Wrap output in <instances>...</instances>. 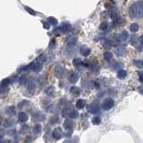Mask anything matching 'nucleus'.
<instances>
[{"label": "nucleus", "mask_w": 143, "mask_h": 143, "mask_svg": "<svg viewBox=\"0 0 143 143\" xmlns=\"http://www.w3.org/2000/svg\"><path fill=\"white\" fill-rule=\"evenodd\" d=\"M130 14L133 18H140L143 14V5L141 2H136L130 7Z\"/></svg>", "instance_id": "nucleus-1"}, {"label": "nucleus", "mask_w": 143, "mask_h": 143, "mask_svg": "<svg viewBox=\"0 0 143 143\" xmlns=\"http://www.w3.org/2000/svg\"><path fill=\"white\" fill-rule=\"evenodd\" d=\"M62 116L64 118L74 119L78 117V112L73 107V106H67V107H64L63 108Z\"/></svg>", "instance_id": "nucleus-2"}, {"label": "nucleus", "mask_w": 143, "mask_h": 143, "mask_svg": "<svg viewBox=\"0 0 143 143\" xmlns=\"http://www.w3.org/2000/svg\"><path fill=\"white\" fill-rule=\"evenodd\" d=\"M71 28H72V25L70 23H69L68 21H64L59 27L56 28V29L54 30V33L56 34V35H60L61 33H66V32L70 31Z\"/></svg>", "instance_id": "nucleus-3"}, {"label": "nucleus", "mask_w": 143, "mask_h": 143, "mask_svg": "<svg viewBox=\"0 0 143 143\" xmlns=\"http://www.w3.org/2000/svg\"><path fill=\"white\" fill-rule=\"evenodd\" d=\"M28 68H29V70H31L35 72V73H38V72H40L41 69H42V64H40V62L35 60V61L31 62V64L28 65Z\"/></svg>", "instance_id": "nucleus-4"}, {"label": "nucleus", "mask_w": 143, "mask_h": 143, "mask_svg": "<svg viewBox=\"0 0 143 143\" xmlns=\"http://www.w3.org/2000/svg\"><path fill=\"white\" fill-rule=\"evenodd\" d=\"M32 119L36 122H43L46 119V114L41 111H36L32 114Z\"/></svg>", "instance_id": "nucleus-5"}, {"label": "nucleus", "mask_w": 143, "mask_h": 143, "mask_svg": "<svg viewBox=\"0 0 143 143\" xmlns=\"http://www.w3.org/2000/svg\"><path fill=\"white\" fill-rule=\"evenodd\" d=\"M114 106V99L111 98V97H107L106 98L105 100L103 101V104H102V107L105 110H109Z\"/></svg>", "instance_id": "nucleus-6"}, {"label": "nucleus", "mask_w": 143, "mask_h": 143, "mask_svg": "<svg viewBox=\"0 0 143 143\" xmlns=\"http://www.w3.org/2000/svg\"><path fill=\"white\" fill-rule=\"evenodd\" d=\"M100 110V107L97 103H92L88 107V112L92 114H96Z\"/></svg>", "instance_id": "nucleus-7"}, {"label": "nucleus", "mask_w": 143, "mask_h": 143, "mask_svg": "<svg viewBox=\"0 0 143 143\" xmlns=\"http://www.w3.org/2000/svg\"><path fill=\"white\" fill-rule=\"evenodd\" d=\"M63 126H64V130H66V131H73L72 130H73V126H74V123H73V121L71 120V119H66L64 122V123H63Z\"/></svg>", "instance_id": "nucleus-8"}, {"label": "nucleus", "mask_w": 143, "mask_h": 143, "mask_svg": "<svg viewBox=\"0 0 143 143\" xmlns=\"http://www.w3.org/2000/svg\"><path fill=\"white\" fill-rule=\"evenodd\" d=\"M54 72H55L56 76L58 77V78H60V77H62L63 75L64 74V73H65V70H64V68L62 65H59V64H58V65H56L55 67V70H54Z\"/></svg>", "instance_id": "nucleus-9"}, {"label": "nucleus", "mask_w": 143, "mask_h": 143, "mask_svg": "<svg viewBox=\"0 0 143 143\" xmlns=\"http://www.w3.org/2000/svg\"><path fill=\"white\" fill-rule=\"evenodd\" d=\"M62 136H63V131L61 128H56L52 131V137L55 139V140H60L62 138Z\"/></svg>", "instance_id": "nucleus-10"}, {"label": "nucleus", "mask_w": 143, "mask_h": 143, "mask_svg": "<svg viewBox=\"0 0 143 143\" xmlns=\"http://www.w3.org/2000/svg\"><path fill=\"white\" fill-rule=\"evenodd\" d=\"M44 108L46 110V112H48V113H54L56 112V107L54 104L50 103L49 101H47V103H45L44 102Z\"/></svg>", "instance_id": "nucleus-11"}, {"label": "nucleus", "mask_w": 143, "mask_h": 143, "mask_svg": "<svg viewBox=\"0 0 143 143\" xmlns=\"http://www.w3.org/2000/svg\"><path fill=\"white\" fill-rule=\"evenodd\" d=\"M77 41H78L77 36L71 35V36L67 37V38H66V44L68 45V46H71L72 47V46H74V45L77 43Z\"/></svg>", "instance_id": "nucleus-12"}, {"label": "nucleus", "mask_w": 143, "mask_h": 143, "mask_svg": "<svg viewBox=\"0 0 143 143\" xmlns=\"http://www.w3.org/2000/svg\"><path fill=\"white\" fill-rule=\"evenodd\" d=\"M79 73H76V72H72L70 75H69V81L73 84H75L78 81V80H79Z\"/></svg>", "instance_id": "nucleus-13"}, {"label": "nucleus", "mask_w": 143, "mask_h": 143, "mask_svg": "<svg viewBox=\"0 0 143 143\" xmlns=\"http://www.w3.org/2000/svg\"><path fill=\"white\" fill-rule=\"evenodd\" d=\"M5 112H6V114L9 116H15V114H16L15 107H14V106H9V107H6Z\"/></svg>", "instance_id": "nucleus-14"}, {"label": "nucleus", "mask_w": 143, "mask_h": 143, "mask_svg": "<svg viewBox=\"0 0 143 143\" xmlns=\"http://www.w3.org/2000/svg\"><path fill=\"white\" fill-rule=\"evenodd\" d=\"M28 119H29V116H28V114H26L25 112H21L20 114H19V116H18V121L20 123H25L28 121Z\"/></svg>", "instance_id": "nucleus-15"}, {"label": "nucleus", "mask_w": 143, "mask_h": 143, "mask_svg": "<svg viewBox=\"0 0 143 143\" xmlns=\"http://www.w3.org/2000/svg\"><path fill=\"white\" fill-rule=\"evenodd\" d=\"M90 52H91L90 48L86 46H81V48H80V53L83 56H88L90 54Z\"/></svg>", "instance_id": "nucleus-16"}, {"label": "nucleus", "mask_w": 143, "mask_h": 143, "mask_svg": "<svg viewBox=\"0 0 143 143\" xmlns=\"http://www.w3.org/2000/svg\"><path fill=\"white\" fill-rule=\"evenodd\" d=\"M73 64L77 69H80L81 68L82 66H84V63L82 62V60L80 59V58H74V59L73 60Z\"/></svg>", "instance_id": "nucleus-17"}, {"label": "nucleus", "mask_w": 143, "mask_h": 143, "mask_svg": "<svg viewBox=\"0 0 143 143\" xmlns=\"http://www.w3.org/2000/svg\"><path fill=\"white\" fill-rule=\"evenodd\" d=\"M114 52H116V54L119 56H122L124 55L125 53H126V48H125L123 46H120L118 47H116V50H114Z\"/></svg>", "instance_id": "nucleus-18"}, {"label": "nucleus", "mask_w": 143, "mask_h": 143, "mask_svg": "<svg viewBox=\"0 0 143 143\" xmlns=\"http://www.w3.org/2000/svg\"><path fill=\"white\" fill-rule=\"evenodd\" d=\"M26 87L29 90H33L36 89V82L32 80H28L27 82H26Z\"/></svg>", "instance_id": "nucleus-19"}, {"label": "nucleus", "mask_w": 143, "mask_h": 143, "mask_svg": "<svg viewBox=\"0 0 143 143\" xmlns=\"http://www.w3.org/2000/svg\"><path fill=\"white\" fill-rule=\"evenodd\" d=\"M45 93L46 95H47L48 97H53L54 94H55V88L54 86H48L45 89Z\"/></svg>", "instance_id": "nucleus-20"}, {"label": "nucleus", "mask_w": 143, "mask_h": 143, "mask_svg": "<svg viewBox=\"0 0 143 143\" xmlns=\"http://www.w3.org/2000/svg\"><path fill=\"white\" fill-rule=\"evenodd\" d=\"M86 106V100L85 99H78L77 100V102H76V108L77 109H79V110H81V109H83L84 107Z\"/></svg>", "instance_id": "nucleus-21"}, {"label": "nucleus", "mask_w": 143, "mask_h": 143, "mask_svg": "<svg viewBox=\"0 0 143 143\" xmlns=\"http://www.w3.org/2000/svg\"><path fill=\"white\" fill-rule=\"evenodd\" d=\"M41 131H42V127H41V125L38 124V123H36V124L33 126V128H32V131H33V133L35 134V135L40 134Z\"/></svg>", "instance_id": "nucleus-22"}, {"label": "nucleus", "mask_w": 143, "mask_h": 143, "mask_svg": "<svg viewBox=\"0 0 143 143\" xmlns=\"http://www.w3.org/2000/svg\"><path fill=\"white\" fill-rule=\"evenodd\" d=\"M129 38V33L127 31H123L119 35V40L120 41H126Z\"/></svg>", "instance_id": "nucleus-23"}, {"label": "nucleus", "mask_w": 143, "mask_h": 143, "mask_svg": "<svg viewBox=\"0 0 143 143\" xmlns=\"http://www.w3.org/2000/svg\"><path fill=\"white\" fill-rule=\"evenodd\" d=\"M70 92L73 96H79L81 94V90H80L79 87H76V86H73L70 89Z\"/></svg>", "instance_id": "nucleus-24"}, {"label": "nucleus", "mask_w": 143, "mask_h": 143, "mask_svg": "<svg viewBox=\"0 0 143 143\" xmlns=\"http://www.w3.org/2000/svg\"><path fill=\"white\" fill-rule=\"evenodd\" d=\"M30 106V102L28 100H23L18 104V108L19 109H24L27 107Z\"/></svg>", "instance_id": "nucleus-25"}, {"label": "nucleus", "mask_w": 143, "mask_h": 143, "mask_svg": "<svg viewBox=\"0 0 143 143\" xmlns=\"http://www.w3.org/2000/svg\"><path fill=\"white\" fill-rule=\"evenodd\" d=\"M9 91V86H6L1 84L0 85V95H6Z\"/></svg>", "instance_id": "nucleus-26"}, {"label": "nucleus", "mask_w": 143, "mask_h": 143, "mask_svg": "<svg viewBox=\"0 0 143 143\" xmlns=\"http://www.w3.org/2000/svg\"><path fill=\"white\" fill-rule=\"evenodd\" d=\"M127 76V72L125 70H123V69H120V70L118 71L117 73V77L119 78V79H124L125 77Z\"/></svg>", "instance_id": "nucleus-27"}, {"label": "nucleus", "mask_w": 143, "mask_h": 143, "mask_svg": "<svg viewBox=\"0 0 143 143\" xmlns=\"http://www.w3.org/2000/svg\"><path fill=\"white\" fill-rule=\"evenodd\" d=\"M104 58H105L106 61L109 62L113 59V53L110 51H106L105 54H104Z\"/></svg>", "instance_id": "nucleus-28"}, {"label": "nucleus", "mask_w": 143, "mask_h": 143, "mask_svg": "<svg viewBox=\"0 0 143 143\" xmlns=\"http://www.w3.org/2000/svg\"><path fill=\"white\" fill-rule=\"evenodd\" d=\"M14 125V121L13 119H6L5 121V123H4V126L6 128L13 127Z\"/></svg>", "instance_id": "nucleus-29"}, {"label": "nucleus", "mask_w": 143, "mask_h": 143, "mask_svg": "<svg viewBox=\"0 0 143 143\" xmlns=\"http://www.w3.org/2000/svg\"><path fill=\"white\" fill-rule=\"evenodd\" d=\"M30 130V126L28 124H26V123H24V124L21 125V130H20V133L21 134H26Z\"/></svg>", "instance_id": "nucleus-30"}, {"label": "nucleus", "mask_w": 143, "mask_h": 143, "mask_svg": "<svg viewBox=\"0 0 143 143\" xmlns=\"http://www.w3.org/2000/svg\"><path fill=\"white\" fill-rule=\"evenodd\" d=\"M140 29V26H139L138 23H131V26H130V31L131 32H137Z\"/></svg>", "instance_id": "nucleus-31"}, {"label": "nucleus", "mask_w": 143, "mask_h": 143, "mask_svg": "<svg viewBox=\"0 0 143 143\" xmlns=\"http://www.w3.org/2000/svg\"><path fill=\"white\" fill-rule=\"evenodd\" d=\"M99 29L104 31H107V30L109 29V24H108V23H107V21H103L100 24V26H99Z\"/></svg>", "instance_id": "nucleus-32"}, {"label": "nucleus", "mask_w": 143, "mask_h": 143, "mask_svg": "<svg viewBox=\"0 0 143 143\" xmlns=\"http://www.w3.org/2000/svg\"><path fill=\"white\" fill-rule=\"evenodd\" d=\"M47 23H49V25H53V26H56L57 24V20L55 18V17H48L47 18Z\"/></svg>", "instance_id": "nucleus-33"}, {"label": "nucleus", "mask_w": 143, "mask_h": 143, "mask_svg": "<svg viewBox=\"0 0 143 143\" xmlns=\"http://www.w3.org/2000/svg\"><path fill=\"white\" fill-rule=\"evenodd\" d=\"M58 122H59V116H53L50 118V120H49V123H50L51 124H56V123H57Z\"/></svg>", "instance_id": "nucleus-34"}, {"label": "nucleus", "mask_w": 143, "mask_h": 143, "mask_svg": "<svg viewBox=\"0 0 143 143\" xmlns=\"http://www.w3.org/2000/svg\"><path fill=\"white\" fill-rule=\"evenodd\" d=\"M91 122H92L93 124L98 125V124H100V123H101V118L99 117V116H94V117L92 118Z\"/></svg>", "instance_id": "nucleus-35"}, {"label": "nucleus", "mask_w": 143, "mask_h": 143, "mask_svg": "<svg viewBox=\"0 0 143 143\" xmlns=\"http://www.w3.org/2000/svg\"><path fill=\"white\" fill-rule=\"evenodd\" d=\"M124 23V20L123 19L121 18L120 16L118 17V18H116V20H114V24L116 26H119V25H122L123 23Z\"/></svg>", "instance_id": "nucleus-36"}, {"label": "nucleus", "mask_w": 143, "mask_h": 143, "mask_svg": "<svg viewBox=\"0 0 143 143\" xmlns=\"http://www.w3.org/2000/svg\"><path fill=\"white\" fill-rule=\"evenodd\" d=\"M82 86H86L87 88H91L93 86V82L90 81L89 80H85V81L82 82Z\"/></svg>", "instance_id": "nucleus-37"}, {"label": "nucleus", "mask_w": 143, "mask_h": 143, "mask_svg": "<svg viewBox=\"0 0 143 143\" xmlns=\"http://www.w3.org/2000/svg\"><path fill=\"white\" fill-rule=\"evenodd\" d=\"M46 59H47V57H46V56L45 55H40V56H38V58H37V61L38 62H40V64H43L45 61H46Z\"/></svg>", "instance_id": "nucleus-38"}, {"label": "nucleus", "mask_w": 143, "mask_h": 143, "mask_svg": "<svg viewBox=\"0 0 143 143\" xmlns=\"http://www.w3.org/2000/svg\"><path fill=\"white\" fill-rule=\"evenodd\" d=\"M28 77L26 76V75H23L20 79H19V81H20V83L21 84V85H23V84H25L26 82H27V81H28Z\"/></svg>", "instance_id": "nucleus-39"}, {"label": "nucleus", "mask_w": 143, "mask_h": 143, "mask_svg": "<svg viewBox=\"0 0 143 143\" xmlns=\"http://www.w3.org/2000/svg\"><path fill=\"white\" fill-rule=\"evenodd\" d=\"M25 9H26V11H27V12L29 13L30 14H31V15H37V13L34 10H32L31 8L28 7V6H25Z\"/></svg>", "instance_id": "nucleus-40"}, {"label": "nucleus", "mask_w": 143, "mask_h": 143, "mask_svg": "<svg viewBox=\"0 0 143 143\" xmlns=\"http://www.w3.org/2000/svg\"><path fill=\"white\" fill-rule=\"evenodd\" d=\"M134 64H135L138 68H142L143 66V63L141 60H136V61H134Z\"/></svg>", "instance_id": "nucleus-41"}, {"label": "nucleus", "mask_w": 143, "mask_h": 143, "mask_svg": "<svg viewBox=\"0 0 143 143\" xmlns=\"http://www.w3.org/2000/svg\"><path fill=\"white\" fill-rule=\"evenodd\" d=\"M11 83V79L9 78H7V79H4L3 81H2V83L3 85H6V86H9Z\"/></svg>", "instance_id": "nucleus-42"}, {"label": "nucleus", "mask_w": 143, "mask_h": 143, "mask_svg": "<svg viewBox=\"0 0 143 143\" xmlns=\"http://www.w3.org/2000/svg\"><path fill=\"white\" fill-rule=\"evenodd\" d=\"M34 140V138L32 136H27L24 140V143H31Z\"/></svg>", "instance_id": "nucleus-43"}, {"label": "nucleus", "mask_w": 143, "mask_h": 143, "mask_svg": "<svg viewBox=\"0 0 143 143\" xmlns=\"http://www.w3.org/2000/svg\"><path fill=\"white\" fill-rule=\"evenodd\" d=\"M64 143H78L77 139H69V140H64Z\"/></svg>", "instance_id": "nucleus-44"}, {"label": "nucleus", "mask_w": 143, "mask_h": 143, "mask_svg": "<svg viewBox=\"0 0 143 143\" xmlns=\"http://www.w3.org/2000/svg\"><path fill=\"white\" fill-rule=\"evenodd\" d=\"M56 47V40L55 38H52L50 40V43H49V47L50 48H53V47Z\"/></svg>", "instance_id": "nucleus-45"}, {"label": "nucleus", "mask_w": 143, "mask_h": 143, "mask_svg": "<svg viewBox=\"0 0 143 143\" xmlns=\"http://www.w3.org/2000/svg\"><path fill=\"white\" fill-rule=\"evenodd\" d=\"M114 1H110V2H108V3L106 4V7L107 8H110V7H113L114 6Z\"/></svg>", "instance_id": "nucleus-46"}, {"label": "nucleus", "mask_w": 143, "mask_h": 143, "mask_svg": "<svg viewBox=\"0 0 143 143\" xmlns=\"http://www.w3.org/2000/svg\"><path fill=\"white\" fill-rule=\"evenodd\" d=\"M43 27H44L45 29L48 30L49 28H50V25H49V23H47V21H43Z\"/></svg>", "instance_id": "nucleus-47"}, {"label": "nucleus", "mask_w": 143, "mask_h": 143, "mask_svg": "<svg viewBox=\"0 0 143 143\" xmlns=\"http://www.w3.org/2000/svg\"><path fill=\"white\" fill-rule=\"evenodd\" d=\"M15 130H10V131H7V134L8 135H12V136H14V134H15Z\"/></svg>", "instance_id": "nucleus-48"}, {"label": "nucleus", "mask_w": 143, "mask_h": 143, "mask_svg": "<svg viewBox=\"0 0 143 143\" xmlns=\"http://www.w3.org/2000/svg\"><path fill=\"white\" fill-rule=\"evenodd\" d=\"M121 66H123V64H122V63H116V65H114V69L118 68V67H121Z\"/></svg>", "instance_id": "nucleus-49"}, {"label": "nucleus", "mask_w": 143, "mask_h": 143, "mask_svg": "<svg viewBox=\"0 0 143 143\" xmlns=\"http://www.w3.org/2000/svg\"><path fill=\"white\" fill-rule=\"evenodd\" d=\"M0 143H11V140H2Z\"/></svg>", "instance_id": "nucleus-50"}, {"label": "nucleus", "mask_w": 143, "mask_h": 143, "mask_svg": "<svg viewBox=\"0 0 143 143\" xmlns=\"http://www.w3.org/2000/svg\"><path fill=\"white\" fill-rule=\"evenodd\" d=\"M139 77H140V81H142V73H139Z\"/></svg>", "instance_id": "nucleus-51"}, {"label": "nucleus", "mask_w": 143, "mask_h": 143, "mask_svg": "<svg viewBox=\"0 0 143 143\" xmlns=\"http://www.w3.org/2000/svg\"><path fill=\"white\" fill-rule=\"evenodd\" d=\"M3 140V136L2 135H0V142H1V140Z\"/></svg>", "instance_id": "nucleus-52"}]
</instances>
